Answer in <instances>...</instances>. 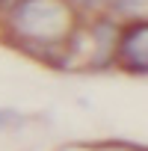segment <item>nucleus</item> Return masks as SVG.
<instances>
[{"instance_id":"obj_5","label":"nucleus","mask_w":148,"mask_h":151,"mask_svg":"<svg viewBox=\"0 0 148 151\" xmlns=\"http://www.w3.org/2000/svg\"><path fill=\"white\" fill-rule=\"evenodd\" d=\"M3 119H6V116H3V113H0V122H3Z\"/></svg>"},{"instance_id":"obj_3","label":"nucleus","mask_w":148,"mask_h":151,"mask_svg":"<svg viewBox=\"0 0 148 151\" xmlns=\"http://www.w3.org/2000/svg\"><path fill=\"white\" fill-rule=\"evenodd\" d=\"M110 3H113V9L121 12V15H136V12L145 9V0H110Z\"/></svg>"},{"instance_id":"obj_1","label":"nucleus","mask_w":148,"mask_h":151,"mask_svg":"<svg viewBox=\"0 0 148 151\" xmlns=\"http://www.w3.org/2000/svg\"><path fill=\"white\" fill-rule=\"evenodd\" d=\"M12 27L24 39L56 45L71 33L74 15L68 0H18L12 12Z\"/></svg>"},{"instance_id":"obj_2","label":"nucleus","mask_w":148,"mask_h":151,"mask_svg":"<svg viewBox=\"0 0 148 151\" xmlns=\"http://www.w3.org/2000/svg\"><path fill=\"white\" fill-rule=\"evenodd\" d=\"M119 59H121L130 71L145 74V68H148V30H145V24L130 27V30L121 36V45H119Z\"/></svg>"},{"instance_id":"obj_4","label":"nucleus","mask_w":148,"mask_h":151,"mask_svg":"<svg viewBox=\"0 0 148 151\" xmlns=\"http://www.w3.org/2000/svg\"><path fill=\"white\" fill-rule=\"evenodd\" d=\"M80 3H98V0H80Z\"/></svg>"}]
</instances>
